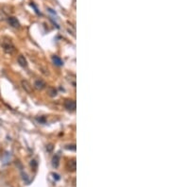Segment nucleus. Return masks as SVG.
<instances>
[{
    "label": "nucleus",
    "instance_id": "423d86ee",
    "mask_svg": "<svg viewBox=\"0 0 170 187\" xmlns=\"http://www.w3.org/2000/svg\"><path fill=\"white\" fill-rule=\"evenodd\" d=\"M67 169L69 171H72V172L76 171V169H77V162H76L75 159H72V160H69L68 161V163H67Z\"/></svg>",
    "mask_w": 170,
    "mask_h": 187
},
{
    "label": "nucleus",
    "instance_id": "ddd939ff",
    "mask_svg": "<svg viewBox=\"0 0 170 187\" xmlns=\"http://www.w3.org/2000/svg\"><path fill=\"white\" fill-rule=\"evenodd\" d=\"M66 149H67L75 150V149H76V146H75V145H68V146H66Z\"/></svg>",
    "mask_w": 170,
    "mask_h": 187
},
{
    "label": "nucleus",
    "instance_id": "f8f14e48",
    "mask_svg": "<svg viewBox=\"0 0 170 187\" xmlns=\"http://www.w3.org/2000/svg\"><path fill=\"white\" fill-rule=\"evenodd\" d=\"M36 119H37V121H38V122H40V123H43V124H45V120H46L45 116H42V117H37Z\"/></svg>",
    "mask_w": 170,
    "mask_h": 187
},
{
    "label": "nucleus",
    "instance_id": "f03ea898",
    "mask_svg": "<svg viewBox=\"0 0 170 187\" xmlns=\"http://www.w3.org/2000/svg\"><path fill=\"white\" fill-rule=\"evenodd\" d=\"M64 108L67 111L73 112L76 110V101L74 99H66L64 101Z\"/></svg>",
    "mask_w": 170,
    "mask_h": 187
},
{
    "label": "nucleus",
    "instance_id": "7ed1b4c3",
    "mask_svg": "<svg viewBox=\"0 0 170 187\" xmlns=\"http://www.w3.org/2000/svg\"><path fill=\"white\" fill-rule=\"evenodd\" d=\"M34 87L37 90H43L46 87V83L44 80H42V78H38V80H36L34 82Z\"/></svg>",
    "mask_w": 170,
    "mask_h": 187
},
{
    "label": "nucleus",
    "instance_id": "dca6fc26",
    "mask_svg": "<svg viewBox=\"0 0 170 187\" xmlns=\"http://www.w3.org/2000/svg\"><path fill=\"white\" fill-rule=\"evenodd\" d=\"M53 176H54V179H56V180H60V176H59V175H57V174H53Z\"/></svg>",
    "mask_w": 170,
    "mask_h": 187
},
{
    "label": "nucleus",
    "instance_id": "1a4fd4ad",
    "mask_svg": "<svg viewBox=\"0 0 170 187\" xmlns=\"http://www.w3.org/2000/svg\"><path fill=\"white\" fill-rule=\"evenodd\" d=\"M52 61H53L54 64L57 65V66H63V60H62V59L60 58V57L56 56V55L52 56Z\"/></svg>",
    "mask_w": 170,
    "mask_h": 187
},
{
    "label": "nucleus",
    "instance_id": "39448f33",
    "mask_svg": "<svg viewBox=\"0 0 170 187\" xmlns=\"http://www.w3.org/2000/svg\"><path fill=\"white\" fill-rule=\"evenodd\" d=\"M8 23L9 24V26H12L14 28H19L20 27V23L17 20V18H15V17H13V16L9 17L8 18Z\"/></svg>",
    "mask_w": 170,
    "mask_h": 187
},
{
    "label": "nucleus",
    "instance_id": "0eeeda50",
    "mask_svg": "<svg viewBox=\"0 0 170 187\" xmlns=\"http://www.w3.org/2000/svg\"><path fill=\"white\" fill-rule=\"evenodd\" d=\"M17 62H18L20 66H22V67H27V59L25 58V56H23V55H19L18 56Z\"/></svg>",
    "mask_w": 170,
    "mask_h": 187
},
{
    "label": "nucleus",
    "instance_id": "20e7f679",
    "mask_svg": "<svg viewBox=\"0 0 170 187\" xmlns=\"http://www.w3.org/2000/svg\"><path fill=\"white\" fill-rule=\"evenodd\" d=\"M21 85L23 87V89L27 93V94H31L32 93V86L31 85V83H29L26 80H23L21 81Z\"/></svg>",
    "mask_w": 170,
    "mask_h": 187
},
{
    "label": "nucleus",
    "instance_id": "4468645a",
    "mask_svg": "<svg viewBox=\"0 0 170 187\" xmlns=\"http://www.w3.org/2000/svg\"><path fill=\"white\" fill-rule=\"evenodd\" d=\"M31 166H34V169H35L36 167H37V164H36V161H34V160H33V161H31Z\"/></svg>",
    "mask_w": 170,
    "mask_h": 187
},
{
    "label": "nucleus",
    "instance_id": "9b49d317",
    "mask_svg": "<svg viewBox=\"0 0 170 187\" xmlns=\"http://www.w3.org/2000/svg\"><path fill=\"white\" fill-rule=\"evenodd\" d=\"M53 149H54L53 144H48V145L46 146V150H47V152H52Z\"/></svg>",
    "mask_w": 170,
    "mask_h": 187
},
{
    "label": "nucleus",
    "instance_id": "2eb2a0df",
    "mask_svg": "<svg viewBox=\"0 0 170 187\" xmlns=\"http://www.w3.org/2000/svg\"><path fill=\"white\" fill-rule=\"evenodd\" d=\"M31 7H33V8H34V9H35V12H36V13H38V14H40V13H39V11H38V9H37V8H36V6H35V5H34V4H33V3H31Z\"/></svg>",
    "mask_w": 170,
    "mask_h": 187
},
{
    "label": "nucleus",
    "instance_id": "9d476101",
    "mask_svg": "<svg viewBox=\"0 0 170 187\" xmlns=\"http://www.w3.org/2000/svg\"><path fill=\"white\" fill-rule=\"evenodd\" d=\"M46 93H47V95L50 96V97H55V96L57 95V94H58L57 90L55 89L54 87H48Z\"/></svg>",
    "mask_w": 170,
    "mask_h": 187
},
{
    "label": "nucleus",
    "instance_id": "f257e3e1",
    "mask_svg": "<svg viewBox=\"0 0 170 187\" xmlns=\"http://www.w3.org/2000/svg\"><path fill=\"white\" fill-rule=\"evenodd\" d=\"M2 48L3 50L8 54H13L15 51V47L13 44L9 40H5L2 42Z\"/></svg>",
    "mask_w": 170,
    "mask_h": 187
},
{
    "label": "nucleus",
    "instance_id": "6e6552de",
    "mask_svg": "<svg viewBox=\"0 0 170 187\" xmlns=\"http://www.w3.org/2000/svg\"><path fill=\"white\" fill-rule=\"evenodd\" d=\"M60 162H61V158H60L59 154H55L52 158V166L54 168H58L60 165Z\"/></svg>",
    "mask_w": 170,
    "mask_h": 187
}]
</instances>
